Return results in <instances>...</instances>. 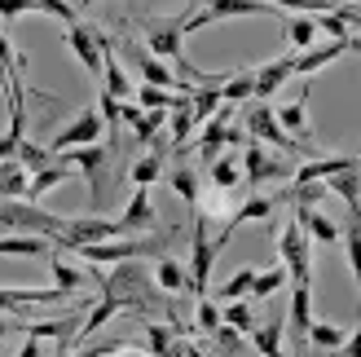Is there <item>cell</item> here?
<instances>
[{"label":"cell","instance_id":"1","mask_svg":"<svg viewBox=\"0 0 361 357\" xmlns=\"http://www.w3.org/2000/svg\"><path fill=\"white\" fill-rule=\"evenodd\" d=\"M62 225L66 217L40 207L35 199H0V234H40V238H53V247H58Z\"/></svg>","mask_w":361,"mask_h":357},{"label":"cell","instance_id":"2","mask_svg":"<svg viewBox=\"0 0 361 357\" xmlns=\"http://www.w3.org/2000/svg\"><path fill=\"white\" fill-rule=\"evenodd\" d=\"M243 133H247V141L269 146V150H278V155H317L313 146H295V141L282 133L274 106H269V102H256V97L243 106Z\"/></svg>","mask_w":361,"mask_h":357},{"label":"cell","instance_id":"3","mask_svg":"<svg viewBox=\"0 0 361 357\" xmlns=\"http://www.w3.org/2000/svg\"><path fill=\"white\" fill-rule=\"evenodd\" d=\"M115 155H119V146H75V150H62L58 159L71 168V172H84V181H88V199H93V207H102L106 203V172H111V164H115Z\"/></svg>","mask_w":361,"mask_h":357},{"label":"cell","instance_id":"4","mask_svg":"<svg viewBox=\"0 0 361 357\" xmlns=\"http://www.w3.org/2000/svg\"><path fill=\"white\" fill-rule=\"evenodd\" d=\"M146 35V53L164 62H185V13H150L141 23Z\"/></svg>","mask_w":361,"mask_h":357},{"label":"cell","instance_id":"5","mask_svg":"<svg viewBox=\"0 0 361 357\" xmlns=\"http://www.w3.org/2000/svg\"><path fill=\"white\" fill-rule=\"evenodd\" d=\"M278 256H282L278 265L291 274V282L313 287V238L304 234V225L295 221V212H291V221L278 229Z\"/></svg>","mask_w":361,"mask_h":357},{"label":"cell","instance_id":"6","mask_svg":"<svg viewBox=\"0 0 361 357\" xmlns=\"http://www.w3.org/2000/svg\"><path fill=\"white\" fill-rule=\"evenodd\" d=\"M243 159V186H251V194H256L264 181H286L295 168H291V155H278L269 146H256V141H247V146L238 150Z\"/></svg>","mask_w":361,"mask_h":357},{"label":"cell","instance_id":"7","mask_svg":"<svg viewBox=\"0 0 361 357\" xmlns=\"http://www.w3.org/2000/svg\"><path fill=\"white\" fill-rule=\"evenodd\" d=\"M216 256H221V247L207 234V217L190 212V265L185 270H190V291L194 296H207V278H212Z\"/></svg>","mask_w":361,"mask_h":357},{"label":"cell","instance_id":"8","mask_svg":"<svg viewBox=\"0 0 361 357\" xmlns=\"http://www.w3.org/2000/svg\"><path fill=\"white\" fill-rule=\"evenodd\" d=\"M111 238H128V229H123V221H111V217H80V221H71L62 225V234H58V247L62 252H80V247H93V243H111Z\"/></svg>","mask_w":361,"mask_h":357},{"label":"cell","instance_id":"9","mask_svg":"<svg viewBox=\"0 0 361 357\" xmlns=\"http://www.w3.org/2000/svg\"><path fill=\"white\" fill-rule=\"evenodd\" d=\"M274 9L264 0H198V9L185 13V35L203 31L212 23H229V18H269Z\"/></svg>","mask_w":361,"mask_h":357},{"label":"cell","instance_id":"10","mask_svg":"<svg viewBox=\"0 0 361 357\" xmlns=\"http://www.w3.org/2000/svg\"><path fill=\"white\" fill-rule=\"evenodd\" d=\"M102 128H106V119L97 115V106H88V111H80L75 119L66 123V128L53 133L49 150L62 155V150H71V146H97V141H102Z\"/></svg>","mask_w":361,"mask_h":357},{"label":"cell","instance_id":"11","mask_svg":"<svg viewBox=\"0 0 361 357\" xmlns=\"http://www.w3.org/2000/svg\"><path fill=\"white\" fill-rule=\"evenodd\" d=\"M309 327H313V287L291 282V305H286V335L295 340V357L309 353Z\"/></svg>","mask_w":361,"mask_h":357},{"label":"cell","instance_id":"12","mask_svg":"<svg viewBox=\"0 0 361 357\" xmlns=\"http://www.w3.org/2000/svg\"><path fill=\"white\" fill-rule=\"evenodd\" d=\"M66 49H71V58H75L93 80H102V40H97V27L93 23H75V27H66Z\"/></svg>","mask_w":361,"mask_h":357},{"label":"cell","instance_id":"13","mask_svg":"<svg viewBox=\"0 0 361 357\" xmlns=\"http://www.w3.org/2000/svg\"><path fill=\"white\" fill-rule=\"evenodd\" d=\"M278 203H286V190L282 194H247V199L238 203V212H233V221L225 225V234H216V247H225L229 243V234L238 225H247V221H269L278 212Z\"/></svg>","mask_w":361,"mask_h":357},{"label":"cell","instance_id":"14","mask_svg":"<svg viewBox=\"0 0 361 357\" xmlns=\"http://www.w3.org/2000/svg\"><path fill=\"white\" fill-rule=\"evenodd\" d=\"M309 93H313V84L304 80L300 88V97L295 102H286V106H274V115L282 123V133L295 141V146H309Z\"/></svg>","mask_w":361,"mask_h":357},{"label":"cell","instance_id":"15","mask_svg":"<svg viewBox=\"0 0 361 357\" xmlns=\"http://www.w3.org/2000/svg\"><path fill=\"white\" fill-rule=\"evenodd\" d=\"M119 221H123V229H128V234H154V225H159V207H154V199H150V190H146V186H133V199L123 203Z\"/></svg>","mask_w":361,"mask_h":357},{"label":"cell","instance_id":"16","mask_svg":"<svg viewBox=\"0 0 361 357\" xmlns=\"http://www.w3.org/2000/svg\"><path fill=\"white\" fill-rule=\"evenodd\" d=\"M348 168H357V159H353V155H313L309 164H300V168L291 172V181H295V186H313V181L326 186L331 176L348 172Z\"/></svg>","mask_w":361,"mask_h":357},{"label":"cell","instance_id":"17","mask_svg":"<svg viewBox=\"0 0 361 357\" xmlns=\"http://www.w3.org/2000/svg\"><path fill=\"white\" fill-rule=\"evenodd\" d=\"M291 75H295V53L291 49H286L282 58H274V62H260L256 66V102H269Z\"/></svg>","mask_w":361,"mask_h":357},{"label":"cell","instance_id":"18","mask_svg":"<svg viewBox=\"0 0 361 357\" xmlns=\"http://www.w3.org/2000/svg\"><path fill=\"white\" fill-rule=\"evenodd\" d=\"M49 300H62L53 287H0V313H9V317H23L31 305H49Z\"/></svg>","mask_w":361,"mask_h":357},{"label":"cell","instance_id":"19","mask_svg":"<svg viewBox=\"0 0 361 357\" xmlns=\"http://www.w3.org/2000/svg\"><path fill=\"white\" fill-rule=\"evenodd\" d=\"M282 331H286V313L278 309L269 322H256V327H251L247 340H251V349H256L260 357H286V353H282Z\"/></svg>","mask_w":361,"mask_h":357},{"label":"cell","instance_id":"20","mask_svg":"<svg viewBox=\"0 0 361 357\" xmlns=\"http://www.w3.org/2000/svg\"><path fill=\"white\" fill-rule=\"evenodd\" d=\"M348 53V44L344 40H326V44H313V49H304V53H295V75L304 80V75H317L322 66H331V62H339Z\"/></svg>","mask_w":361,"mask_h":357},{"label":"cell","instance_id":"21","mask_svg":"<svg viewBox=\"0 0 361 357\" xmlns=\"http://www.w3.org/2000/svg\"><path fill=\"white\" fill-rule=\"evenodd\" d=\"M49 274H53V291H58V296H75V291H84L88 282H93V274H84L80 265H71L58 252L49 256Z\"/></svg>","mask_w":361,"mask_h":357},{"label":"cell","instance_id":"22","mask_svg":"<svg viewBox=\"0 0 361 357\" xmlns=\"http://www.w3.org/2000/svg\"><path fill=\"white\" fill-rule=\"evenodd\" d=\"M295 221L304 225V234H309L313 243H322V247H331V243L344 238V229H339L322 207H295Z\"/></svg>","mask_w":361,"mask_h":357},{"label":"cell","instance_id":"23","mask_svg":"<svg viewBox=\"0 0 361 357\" xmlns=\"http://www.w3.org/2000/svg\"><path fill=\"white\" fill-rule=\"evenodd\" d=\"M282 40L291 53H304V49H313L317 44V18L313 13H291V18H282Z\"/></svg>","mask_w":361,"mask_h":357},{"label":"cell","instance_id":"24","mask_svg":"<svg viewBox=\"0 0 361 357\" xmlns=\"http://www.w3.org/2000/svg\"><path fill=\"white\" fill-rule=\"evenodd\" d=\"M344 256H348V270L357 278V305H361V203H348V225H344Z\"/></svg>","mask_w":361,"mask_h":357},{"label":"cell","instance_id":"25","mask_svg":"<svg viewBox=\"0 0 361 357\" xmlns=\"http://www.w3.org/2000/svg\"><path fill=\"white\" fill-rule=\"evenodd\" d=\"M150 274H154V282H159V291H164V296L190 291V270H185V265H180L176 256H159ZM190 296H194V291H190Z\"/></svg>","mask_w":361,"mask_h":357},{"label":"cell","instance_id":"26","mask_svg":"<svg viewBox=\"0 0 361 357\" xmlns=\"http://www.w3.org/2000/svg\"><path fill=\"white\" fill-rule=\"evenodd\" d=\"M207 181H212L216 190H238V186H243V159H238V150L216 155L212 164H207Z\"/></svg>","mask_w":361,"mask_h":357},{"label":"cell","instance_id":"27","mask_svg":"<svg viewBox=\"0 0 361 357\" xmlns=\"http://www.w3.org/2000/svg\"><path fill=\"white\" fill-rule=\"evenodd\" d=\"M137 71H141V80L154 84V88H172V93H180V88H185V84L172 75V66H168L164 58H154V53H146V49H137Z\"/></svg>","mask_w":361,"mask_h":357},{"label":"cell","instance_id":"28","mask_svg":"<svg viewBox=\"0 0 361 357\" xmlns=\"http://www.w3.org/2000/svg\"><path fill=\"white\" fill-rule=\"evenodd\" d=\"M71 181V168L62 164V159H53L49 168H40V172H31V181H27V199H35L40 203L44 194H53L58 186H66Z\"/></svg>","mask_w":361,"mask_h":357},{"label":"cell","instance_id":"29","mask_svg":"<svg viewBox=\"0 0 361 357\" xmlns=\"http://www.w3.org/2000/svg\"><path fill=\"white\" fill-rule=\"evenodd\" d=\"M176 340H180V335L172 331V322H146V331H141L137 349H141V353H150V357H172Z\"/></svg>","mask_w":361,"mask_h":357},{"label":"cell","instance_id":"30","mask_svg":"<svg viewBox=\"0 0 361 357\" xmlns=\"http://www.w3.org/2000/svg\"><path fill=\"white\" fill-rule=\"evenodd\" d=\"M123 309H119V300H111V296H102L93 309L84 313V322H80V331H75V340H88V335H97L106 322H111V317H119Z\"/></svg>","mask_w":361,"mask_h":357},{"label":"cell","instance_id":"31","mask_svg":"<svg viewBox=\"0 0 361 357\" xmlns=\"http://www.w3.org/2000/svg\"><path fill=\"white\" fill-rule=\"evenodd\" d=\"M221 97H225L229 106H247L251 97H256V66L233 71V75L225 80V88H221Z\"/></svg>","mask_w":361,"mask_h":357},{"label":"cell","instance_id":"32","mask_svg":"<svg viewBox=\"0 0 361 357\" xmlns=\"http://www.w3.org/2000/svg\"><path fill=\"white\" fill-rule=\"evenodd\" d=\"M168 186H172V194H180V199H185L190 212L198 207V194H203V186H198V172H194L190 164H176V168L168 172Z\"/></svg>","mask_w":361,"mask_h":357},{"label":"cell","instance_id":"33","mask_svg":"<svg viewBox=\"0 0 361 357\" xmlns=\"http://www.w3.org/2000/svg\"><path fill=\"white\" fill-rule=\"evenodd\" d=\"M344 340H348V327H335V322H322V317H313V327H309V349L335 353Z\"/></svg>","mask_w":361,"mask_h":357},{"label":"cell","instance_id":"34","mask_svg":"<svg viewBox=\"0 0 361 357\" xmlns=\"http://www.w3.org/2000/svg\"><path fill=\"white\" fill-rule=\"evenodd\" d=\"M286 282H291V274H286L282 265H269V270H260L256 282H251V300H274Z\"/></svg>","mask_w":361,"mask_h":357},{"label":"cell","instance_id":"35","mask_svg":"<svg viewBox=\"0 0 361 357\" xmlns=\"http://www.w3.org/2000/svg\"><path fill=\"white\" fill-rule=\"evenodd\" d=\"M159 176H164V150H150V155H141L137 164L128 168V181H133V186H146V190L159 181Z\"/></svg>","mask_w":361,"mask_h":357},{"label":"cell","instance_id":"36","mask_svg":"<svg viewBox=\"0 0 361 357\" xmlns=\"http://www.w3.org/2000/svg\"><path fill=\"white\" fill-rule=\"evenodd\" d=\"M221 322L233 327V331H243V335H251V327H256L260 317H256V309H251V300H229V305H221Z\"/></svg>","mask_w":361,"mask_h":357},{"label":"cell","instance_id":"37","mask_svg":"<svg viewBox=\"0 0 361 357\" xmlns=\"http://www.w3.org/2000/svg\"><path fill=\"white\" fill-rule=\"evenodd\" d=\"M225 322H221V305L216 300H207V296H198V305H194V331L198 335H216Z\"/></svg>","mask_w":361,"mask_h":357},{"label":"cell","instance_id":"38","mask_svg":"<svg viewBox=\"0 0 361 357\" xmlns=\"http://www.w3.org/2000/svg\"><path fill=\"white\" fill-rule=\"evenodd\" d=\"M13 159H18V164L27 168V176H31V172H40V168H49V164H53V159H58V155H53L49 146H35V141L27 137L23 146H18V155H13Z\"/></svg>","mask_w":361,"mask_h":357},{"label":"cell","instance_id":"39","mask_svg":"<svg viewBox=\"0 0 361 357\" xmlns=\"http://www.w3.org/2000/svg\"><path fill=\"white\" fill-rule=\"evenodd\" d=\"M207 340H212L216 357H243V349H247V335L233 331V327H221L216 335H207Z\"/></svg>","mask_w":361,"mask_h":357},{"label":"cell","instance_id":"40","mask_svg":"<svg viewBox=\"0 0 361 357\" xmlns=\"http://www.w3.org/2000/svg\"><path fill=\"white\" fill-rule=\"evenodd\" d=\"M133 102L141 106V111H172V102H176V93H172V88H154V84H141Z\"/></svg>","mask_w":361,"mask_h":357},{"label":"cell","instance_id":"41","mask_svg":"<svg viewBox=\"0 0 361 357\" xmlns=\"http://www.w3.org/2000/svg\"><path fill=\"white\" fill-rule=\"evenodd\" d=\"M256 274H260L256 265H247V270L233 274L225 287H221V300H225V305H229V300H247V296H251V282H256Z\"/></svg>","mask_w":361,"mask_h":357},{"label":"cell","instance_id":"42","mask_svg":"<svg viewBox=\"0 0 361 357\" xmlns=\"http://www.w3.org/2000/svg\"><path fill=\"white\" fill-rule=\"evenodd\" d=\"M190 106H194V119H212V115L225 106V97H221V88H194V93H190Z\"/></svg>","mask_w":361,"mask_h":357},{"label":"cell","instance_id":"43","mask_svg":"<svg viewBox=\"0 0 361 357\" xmlns=\"http://www.w3.org/2000/svg\"><path fill=\"white\" fill-rule=\"evenodd\" d=\"M317 35H326V40H353V31H348V23H344V18H339L335 9L331 13H317Z\"/></svg>","mask_w":361,"mask_h":357},{"label":"cell","instance_id":"44","mask_svg":"<svg viewBox=\"0 0 361 357\" xmlns=\"http://www.w3.org/2000/svg\"><path fill=\"white\" fill-rule=\"evenodd\" d=\"M35 9L49 13V18H58L62 27H75V23H80V13L71 9V0H35Z\"/></svg>","mask_w":361,"mask_h":357},{"label":"cell","instance_id":"45","mask_svg":"<svg viewBox=\"0 0 361 357\" xmlns=\"http://www.w3.org/2000/svg\"><path fill=\"white\" fill-rule=\"evenodd\" d=\"M119 349H128V340H123V335H119V340H97V344H88V349H80L75 357H115Z\"/></svg>","mask_w":361,"mask_h":357},{"label":"cell","instance_id":"46","mask_svg":"<svg viewBox=\"0 0 361 357\" xmlns=\"http://www.w3.org/2000/svg\"><path fill=\"white\" fill-rule=\"evenodd\" d=\"M31 9H35V0H0V23H18Z\"/></svg>","mask_w":361,"mask_h":357},{"label":"cell","instance_id":"47","mask_svg":"<svg viewBox=\"0 0 361 357\" xmlns=\"http://www.w3.org/2000/svg\"><path fill=\"white\" fill-rule=\"evenodd\" d=\"M335 357H361V322H357V327L348 331V340L335 349Z\"/></svg>","mask_w":361,"mask_h":357},{"label":"cell","instance_id":"48","mask_svg":"<svg viewBox=\"0 0 361 357\" xmlns=\"http://www.w3.org/2000/svg\"><path fill=\"white\" fill-rule=\"evenodd\" d=\"M23 322H27V317H9V313H0V344H5V335H9V331H23Z\"/></svg>","mask_w":361,"mask_h":357},{"label":"cell","instance_id":"49","mask_svg":"<svg viewBox=\"0 0 361 357\" xmlns=\"http://www.w3.org/2000/svg\"><path fill=\"white\" fill-rule=\"evenodd\" d=\"M18 357H40V340H35V335H23V349H18Z\"/></svg>","mask_w":361,"mask_h":357},{"label":"cell","instance_id":"50","mask_svg":"<svg viewBox=\"0 0 361 357\" xmlns=\"http://www.w3.org/2000/svg\"><path fill=\"white\" fill-rule=\"evenodd\" d=\"M348 49H353V53H361V35H353V40H348Z\"/></svg>","mask_w":361,"mask_h":357},{"label":"cell","instance_id":"51","mask_svg":"<svg viewBox=\"0 0 361 357\" xmlns=\"http://www.w3.org/2000/svg\"><path fill=\"white\" fill-rule=\"evenodd\" d=\"M80 5H97V0H80Z\"/></svg>","mask_w":361,"mask_h":357}]
</instances>
